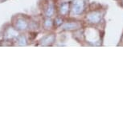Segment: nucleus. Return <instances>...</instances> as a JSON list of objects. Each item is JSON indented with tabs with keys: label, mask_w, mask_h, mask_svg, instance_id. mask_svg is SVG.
Instances as JSON below:
<instances>
[{
	"label": "nucleus",
	"mask_w": 123,
	"mask_h": 123,
	"mask_svg": "<svg viewBox=\"0 0 123 123\" xmlns=\"http://www.w3.org/2000/svg\"><path fill=\"white\" fill-rule=\"evenodd\" d=\"M55 41V36L54 34L47 35L43 37L40 40V45L42 46H50Z\"/></svg>",
	"instance_id": "6"
},
{
	"label": "nucleus",
	"mask_w": 123,
	"mask_h": 123,
	"mask_svg": "<svg viewBox=\"0 0 123 123\" xmlns=\"http://www.w3.org/2000/svg\"><path fill=\"white\" fill-rule=\"evenodd\" d=\"M85 37H86L88 42L89 43H92V44L95 45L97 42H98L100 40V36H99V33L97 32L96 30H89L88 31L87 34H85Z\"/></svg>",
	"instance_id": "4"
},
{
	"label": "nucleus",
	"mask_w": 123,
	"mask_h": 123,
	"mask_svg": "<svg viewBox=\"0 0 123 123\" xmlns=\"http://www.w3.org/2000/svg\"><path fill=\"white\" fill-rule=\"evenodd\" d=\"M103 18V13L100 10H92L85 16V20L89 24L97 25L102 21Z\"/></svg>",
	"instance_id": "2"
},
{
	"label": "nucleus",
	"mask_w": 123,
	"mask_h": 123,
	"mask_svg": "<svg viewBox=\"0 0 123 123\" xmlns=\"http://www.w3.org/2000/svg\"><path fill=\"white\" fill-rule=\"evenodd\" d=\"M71 11V3L69 2H63L60 4L59 7V13L60 15H61L62 17L64 16H67L70 14Z\"/></svg>",
	"instance_id": "5"
},
{
	"label": "nucleus",
	"mask_w": 123,
	"mask_h": 123,
	"mask_svg": "<svg viewBox=\"0 0 123 123\" xmlns=\"http://www.w3.org/2000/svg\"><path fill=\"white\" fill-rule=\"evenodd\" d=\"M54 13H55V6H54V4H53V3L50 2V3L48 4V6L45 10V15L47 17L51 18L54 15Z\"/></svg>",
	"instance_id": "8"
},
{
	"label": "nucleus",
	"mask_w": 123,
	"mask_h": 123,
	"mask_svg": "<svg viewBox=\"0 0 123 123\" xmlns=\"http://www.w3.org/2000/svg\"><path fill=\"white\" fill-rule=\"evenodd\" d=\"M64 24V19L62 18V16H57L56 18H55V22L54 24L55 27H61V25Z\"/></svg>",
	"instance_id": "10"
},
{
	"label": "nucleus",
	"mask_w": 123,
	"mask_h": 123,
	"mask_svg": "<svg viewBox=\"0 0 123 123\" xmlns=\"http://www.w3.org/2000/svg\"><path fill=\"white\" fill-rule=\"evenodd\" d=\"M43 26L46 29H50L51 27L53 26V22L52 20L50 18H47L46 19L44 20V22H43Z\"/></svg>",
	"instance_id": "9"
},
{
	"label": "nucleus",
	"mask_w": 123,
	"mask_h": 123,
	"mask_svg": "<svg viewBox=\"0 0 123 123\" xmlns=\"http://www.w3.org/2000/svg\"><path fill=\"white\" fill-rule=\"evenodd\" d=\"M86 2L85 0H73L71 2L70 14L73 15H80L85 11Z\"/></svg>",
	"instance_id": "1"
},
{
	"label": "nucleus",
	"mask_w": 123,
	"mask_h": 123,
	"mask_svg": "<svg viewBox=\"0 0 123 123\" xmlns=\"http://www.w3.org/2000/svg\"><path fill=\"white\" fill-rule=\"evenodd\" d=\"M82 27V24L79 21H68L61 25L62 31H78Z\"/></svg>",
	"instance_id": "3"
},
{
	"label": "nucleus",
	"mask_w": 123,
	"mask_h": 123,
	"mask_svg": "<svg viewBox=\"0 0 123 123\" xmlns=\"http://www.w3.org/2000/svg\"><path fill=\"white\" fill-rule=\"evenodd\" d=\"M15 27L16 29L19 30V31H24L28 27V23L24 18H18L17 21L15 23Z\"/></svg>",
	"instance_id": "7"
},
{
	"label": "nucleus",
	"mask_w": 123,
	"mask_h": 123,
	"mask_svg": "<svg viewBox=\"0 0 123 123\" xmlns=\"http://www.w3.org/2000/svg\"><path fill=\"white\" fill-rule=\"evenodd\" d=\"M122 6H123V0H122Z\"/></svg>",
	"instance_id": "12"
},
{
	"label": "nucleus",
	"mask_w": 123,
	"mask_h": 123,
	"mask_svg": "<svg viewBox=\"0 0 123 123\" xmlns=\"http://www.w3.org/2000/svg\"><path fill=\"white\" fill-rule=\"evenodd\" d=\"M18 43L19 45H21V46H26L27 45V39L26 38H25L24 36H19L18 37Z\"/></svg>",
	"instance_id": "11"
}]
</instances>
